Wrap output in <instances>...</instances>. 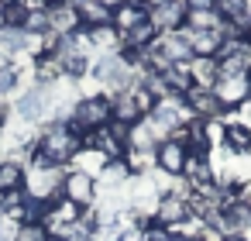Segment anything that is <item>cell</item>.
<instances>
[{
  "label": "cell",
  "mask_w": 251,
  "mask_h": 241,
  "mask_svg": "<svg viewBox=\"0 0 251 241\" xmlns=\"http://www.w3.org/2000/svg\"><path fill=\"white\" fill-rule=\"evenodd\" d=\"M117 241H145V227H138V224H124V231L117 234Z\"/></svg>",
  "instance_id": "cell-25"
},
{
  "label": "cell",
  "mask_w": 251,
  "mask_h": 241,
  "mask_svg": "<svg viewBox=\"0 0 251 241\" xmlns=\"http://www.w3.org/2000/svg\"><path fill=\"white\" fill-rule=\"evenodd\" d=\"M7 114H11V110H7V104H4V100H0V124H4V121H7Z\"/></svg>",
  "instance_id": "cell-28"
},
{
  "label": "cell",
  "mask_w": 251,
  "mask_h": 241,
  "mask_svg": "<svg viewBox=\"0 0 251 241\" xmlns=\"http://www.w3.org/2000/svg\"><path fill=\"white\" fill-rule=\"evenodd\" d=\"M220 217H224V227H220L224 238H227V234H241V238H244V234L251 231V210H248L241 200L230 203L227 210H220Z\"/></svg>",
  "instance_id": "cell-14"
},
{
  "label": "cell",
  "mask_w": 251,
  "mask_h": 241,
  "mask_svg": "<svg viewBox=\"0 0 251 241\" xmlns=\"http://www.w3.org/2000/svg\"><path fill=\"white\" fill-rule=\"evenodd\" d=\"M18 86V69L7 62V66H0V97H4V93H11Z\"/></svg>",
  "instance_id": "cell-23"
},
{
  "label": "cell",
  "mask_w": 251,
  "mask_h": 241,
  "mask_svg": "<svg viewBox=\"0 0 251 241\" xmlns=\"http://www.w3.org/2000/svg\"><path fill=\"white\" fill-rule=\"evenodd\" d=\"M193 59H217L220 49H224V35L220 31H189V28H179Z\"/></svg>",
  "instance_id": "cell-8"
},
{
  "label": "cell",
  "mask_w": 251,
  "mask_h": 241,
  "mask_svg": "<svg viewBox=\"0 0 251 241\" xmlns=\"http://www.w3.org/2000/svg\"><path fill=\"white\" fill-rule=\"evenodd\" d=\"M220 145H224L230 155H248V152H251V128H248L244 121H227Z\"/></svg>",
  "instance_id": "cell-12"
},
{
  "label": "cell",
  "mask_w": 251,
  "mask_h": 241,
  "mask_svg": "<svg viewBox=\"0 0 251 241\" xmlns=\"http://www.w3.org/2000/svg\"><path fill=\"white\" fill-rule=\"evenodd\" d=\"M45 241H69V238H66V231H62V234H49Z\"/></svg>",
  "instance_id": "cell-29"
},
{
  "label": "cell",
  "mask_w": 251,
  "mask_h": 241,
  "mask_svg": "<svg viewBox=\"0 0 251 241\" xmlns=\"http://www.w3.org/2000/svg\"><path fill=\"white\" fill-rule=\"evenodd\" d=\"M186 73H189L193 86H200V90H213L217 80H220V66H217V59H189Z\"/></svg>",
  "instance_id": "cell-13"
},
{
  "label": "cell",
  "mask_w": 251,
  "mask_h": 241,
  "mask_svg": "<svg viewBox=\"0 0 251 241\" xmlns=\"http://www.w3.org/2000/svg\"><path fill=\"white\" fill-rule=\"evenodd\" d=\"M158 38V31L145 21V25H138L134 31H127V35H121V49H138V52H145L151 42Z\"/></svg>",
  "instance_id": "cell-20"
},
{
  "label": "cell",
  "mask_w": 251,
  "mask_h": 241,
  "mask_svg": "<svg viewBox=\"0 0 251 241\" xmlns=\"http://www.w3.org/2000/svg\"><path fill=\"white\" fill-rule=\"evenodd\" d=\"M97 4H103V7H107V11H117V7H121V4H124V0H97Z\"/></svg>",
  "instance_id": "cell-27"
},
{
  "label": "cell",
  "mask_w": 251,
  "mask_h": 241,
  "mask_svg": "<svg viewBox=\"0 0 251 241\" xmlns=\"http://www.w3.org/2000/svg\"><path fill=\"white\" fill-rule=\"evenodd\" d=\"M224 241H248V238H241V234H227Z\"/></svg>",
  "instance_id": "cell-30"
},
{
  "label": "cell",
  "mask_w": 251,
  "mask_h": 241,
  "mask_svg": "<svg viewBox=\"0 0 251 241\" xmlns=\"http://www.w3.org/2000/svg\"><path fill=\"white\" fill-rule=\"evenodd\" d=\"M148 25L158 31V35H169V31H179L186 25V7L172 4V0H162V4L148 7Z\"/></svg>",
  "instance_id": "cell-6"
},
{
  "label": "cell",
  "mask_w": 251,
  "mask_h": 241,
  "mask_svg": "<svg viewBox=\"0 0 251 241\" xmlns=\"http://www.w3.org/2000/svg\"><path fill=\"white\" fill-rule=\"evenodd\" d=\"M110 107H114V121H121V124H138L141 121V110L134 107V100H131V93L124 90V93H117V97H110Z\"/></svg>",
  "instance_id": "cell-18"
},
{
  "label": "cell",
  "mask_w": 251,
  "mask_h": 241,
  "mask_svg": "<svg viewBox=\"0 0 251 241\" xmlns=\"http://www.w3.org/2000/svg\"><path fill=\"white\" fill-rule=\"evenodd\" d=\"M14 189H25V165L14 159H4L0 162V196Z\"/></svg>",
  "instance_id": "cell-17"
},
{
  "label": "cell",
  "mask_w": 251,
  "mask_h": 241,
  "mask_svg": "<svg viewBox=\"0 0 251 241\" xmlns=\"http://www.w3.org/2000/svg\"><path fill=\"white\" fill-rule=\"evenodd\" d=\"M79 25H83V31L107 28V25H114V11H107L97 0H86V4H79Z\"/></svg>",
  "instance_id": "cell-15"
},
{
  "label": "cell",
  "mask_w": 251,
  "mask_h": 241,
  "mask_svg": "<svg viewBox=\"0 0 251 241\" xmlns=\"http://www.w3.org/2000/svg\"><path fill=\"white\" fill-rule=\"evenodd\" d=\"M69 4H76V7H79V4H86V0H69Z\"/></svg>",
  "instance_id": "cell-31"
},
{
  "label": "cell",
  "mask_w": 251,
  "mask_h": 241,
  "mask_svg": "<svg viewBox=\"0 0 251 241\" xmlns=\"http://www.w3.org/2000/svg\"><path fill=\"white\" fill-rule=\"evenodd\" d=\"M52 110V90L49 86H35V90H28L21 100H18V114L25 117V121H38V117H45Z\"/></svg>",
  "instance_id": "cell-10"
},
{
  "label": "cell",
  "mask_w": 251,
  "mask_h": 241,
  "mask_svg": "<svg viewBox=\"0 0 251 241\" xmlns=\"http://www.w3.org/2000/svg\"><path fill=\"white\" fill-rule=\"evenodd\" d=\"M182 179L189 183V189H193V186H203V183H213V165H210V159H203V155H186Z\"/></svg>",
  "instance_id": "cell-16"
},
{
  "label": "cell",
  "mask_w": 251,
  "mask_h": 241,
  "mask_svg": "<svg viewBox=\"0 0 251 241\" xmlns=\"http://www.w3.org/2000/svg\"><path fill=\"white\" fill-rule=\"evenodd\" d=\"M182 104H186V110L193 114V117H200V121H227V110H224V104L217 100V93L213 90H200V86H193L186 97H182Z\"/></svg>",
  "instance_id": "cell-2"
},
{
  "label": "cell",
  "mask_w": 251,
  "mask_h": 241,
  "mask_svg": "<svg viewBox=\"0 0 251 241\" xmlns=\"http://www.w3.org/2000/svg\"><path fill=\"white\" fill-rule=\"evenodd\" d=\"M79 148H83L79 138H76L62 121H55V124H49V128L42 131V138L35 141V165H38V169H45V165H66V162L76 159Z\"/></svg>",
  "instance_id": "cell-1"
},
{
  "label": "cell",
  "mask_w": 251,
  "mask_h": 241,
  "mask_svg": "<svg viewBox=\"0 0 251 241\" xmlns=\"http://www.w3.org/2000/svg\"><path fill=\"white\" fill-rule=\"evenodd\" d=\"M186 145H179V141H172V138H165V141H158V148H155V165H158V172H165V176H172V179H179L182 176V169H186Z\"/></svg>",
  "instance_id": "cell-7"
},
{
  "label": "cell",
  "mask_w": 251,
  "mask_h": 241,
  "mask_svg": "<svg viewBox=\"0 0 251 241\" xmlns=\"http://www.w3.org/2000/svg\"><path fill=\"white\" fill-rule=\"evenodd\" d=\"M217 100L224 104V110H237L241 104L251 100V73H241V76H220L217 86H213Z\"/></svg>",
  "instance_id": "cell-4"
},
{
  "label": "cell",
  "mask_w": 251,
  "mask_h": 241,
  "mask_svg": "<svg viewBox=\"0 0 251 241\" xmlns=\"http://www.w3.org/2000/svg\"><path fill=\"white\" fill-rule=\"evenodd\" d=\"M145 21H148V7H145V4H134V0H124V4L114 11V31H117V35L134 31V28L145 25Z\"/></svg>",
  "instance_id": "cell-11"
},
{
  "label": "cell",
  "mask_w": 251,
  "mask_h": 241,
  "mask_svg": "<svg viewBox=\"0 0 251 241\" xmlns=\"http://www.w3.org/2000/svg\"><path fill=\"white\" fill-rule=\"evenodd\" d=\"M158 52H162V59L169 62V66H186L189 59H193V52H189V45H186V38H182V31H169V35H158L155 42H151Z\"/></svg>",
  "instance_id": "cell-9"
},
{
  "label": "cell",
  "mask_w": 251,
  "mask_h": 241,
  "mask_svg": "<svg viewBox=\"0 0 251 241\" xmlns=\"http://www.w3.org/2000/svg\"><path fill=\"white\" fill-rule=\"evenodd\" d=\"M127 148H134V152H155V148H158V141H155V134H151V128H148V121H145V117H141L138 124H131Z\"/></svg>",
  "instance_id": "cell-19"
},
{
  "label": "cell",
  "mask_w": 251,
  "mask_h": 241,
  "mask_svg": "<svg viewBox=\"0 0 251 241\" xmlns=\"http://www.w3.org/2000/svg\"><path fill=\"white\" fill-rule=\"evenodd\" d=\"M186 11H217L213 0H186Z\"/></svg>",
  "instance_id": "cell-26"
},
{
  "label": "cell",
  "mask_w": 251,
  "mask_h": 241,
  "mask_svg": "<svg viewBox=\"0 0 251 241\" xmlns=\"http://www.w3.org/2000/svg\"><path fill=\"white\" fill-rule=\"evenodd\" d=\"M45 14H49V31L59 35V38H69V35H79V31H83V25H79V7L69 4V0L49 4Z\"/></svg>",
  "instance_id": "cell-5"
},
{
  "label": "cell",
  "mask_w": 251,
  "mask_h": 241,
  "mask_svg": "<svg viewBox=\"0 0 251 241\" xmlns=\"http://www.w3.org/2000/svg\"><path fill=\"white\" fill-rule=\"evenodd\" d=\"M35 76H38L42 86H49L52 80H59V76H62L59 59H55V55H42V59H35Z\"/></svg>",
  "instance_id": "cell-22"
},
{
  "label": "cell",
  "mask_w": 251,
  "mask_h": 241,
  "mask_svg": "<svg viewBox=\"0 0 251 241\" xmlns=\"http://www.w3.org/2000/svg\"><path fill=\"white\" fill-rule=\"evenodd\" d=\"M62 196H66L69 203H76L79 210H90V207L97 203V179L86 176V172L69 169L66 179H62Z\"/></svg>",
  "instance_id": "cell-3"
},
{
  "label": "cell",
  "mask_w": 251,
  "mask_h": 241,
  "mask_svg": "<svg viewBox=\"0 0 251 241\" xmlns=\"http://www.w3.org/2000/svg\"><path fill=\"white\" fill-rule=\"evenodd\" d=\"M49 234H45V227L42 224H21V234H18V241H45Z\"/></svg>",
  "instance_id": "cell-24"
},
{
  "label": "cell",
  "mask_w": 251,
  "mask_h": 241,
  "mask_svg": "<svg viewBox=\"0 0 251 241\" xmlns=\"http://www.w3.org/2000/svg\"><path fill=\"white\" fill-rule=\"evenodd\" d=\"M172 4H179V7H186V0H172Z\"/></svg>",
  "instance_id": "cell-32"
},
{
  "label": "cell",
  "mask_w": 251,
  "mask_h": 241,
  "mask_svg": "<svg viewBox=\"0 0 251 241\" xmlns=\"http://www.w3.org/2000/svg\"><path fill=\"white\" fill-rule=\"evenodd\" d=\"M127 179H131V169H127V162H124V159H110V162L103 165V172H100V183H103V186H110V189L124 186Z\"/></svg>",
  "instance_id": "cell-21"
},
{
  "label": "cell",
  "mask_w": 251,
  "mask_h": 241,
  "mask_svg": "<svg viewBox=\"0 0 251 241\" xmlns=\"http://www.w3.org/2000/svg\"><path fill=\"white\" fill-rule=\"evenodd\" d=\"M0 217H4V210H0Z\"/></svg>",
  "instance_id": "cell-33"
}]
</instances>
